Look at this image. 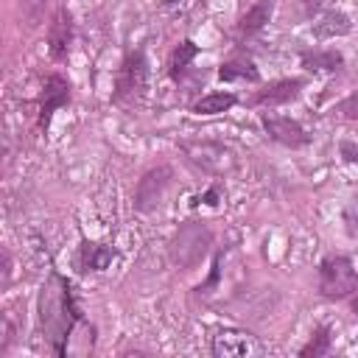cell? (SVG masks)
I'll return each mask as SVG.
<instances>
[{
    "label": "cell",
    "mask_w": 358,
    "mask_h": 358,
    "mask_svg": "<svg viewBox=\"0 0 358 358\" xmlns=\"http://www.w3.org/2000/svg\"><path fill=\"white\" fill-rule=\"evenodd\" d=\"M36 310H39V327L45 341L50 344L53 355H67V341L76 330V324H87L84 310L76 299V288L67 277H62L59 271H50L45 285L39 288V299H36Z\"/></svg>",
    "instance_id": "cell-1"
},
{
    "label": "cell",
    "mask_w": 358,
    "mask_h": 358,
    "mask_svg": "<svg viewBox=\"0 0 358 358\" xmlns=\"http://www.w3.org/2000/svg\"><path fill=\"white\" fill-rule=\"evenodd\" d=\"M148 90V62L143 50H131L123 56L117 73H115V90H112V101L131 109L145 98Z\"/></svg>",
    "instance_id": "cell-2"
},
{
    "label": "cell",
    "mask_w": 358,
    "mask_h": 358,
    "mask_svg": "<svg viewBox=\"0 0 358 358\" xmlns=\"http://www.w3.org/2000/svg\"><path fill=\"white\" fill-rule=\"evenodd\" d=\"M358 291V271L347 255H327L319 263V294L330 302L350 299Z\"/></svg>",
    "instance_id": "cell-3"
},
{
    "label": "cell",
    "mask_w": 358,
    "mask_h": 358,
    "mask_svg": "<svg viewBox=\"0 0 358 358\" xmlns=\"http://www.w3.org/2000/svg\"><path fill=\"white\" fill-rule=\"evenodd\" d=\"M210 243H213V235H210V229H207L204 221H185L173 232L168 252H171L173 266H179V268H196L204 260Z\"/></svg>",
    "instance_id": "cell-4"
},
{
    "label": "cell",
    "mask_w": 358,
    "mask_h": 358,
    "mask_svg": "<svg viewBox=\"0 0 358 358\" xmlns=\"http://www.w3.org/2000/svg\"><path fill=\"white\" fill-rule=\"evenodd\" d=\"M182 154L187 157V162H193L196 168H201L210 176H229L238 168V154L221 143L213 140H185Z\"/></svg>",
    "instance_id": "cell-5"
},
{
    "label": "cell",
    "mask_w": 358,
    "mask_h": 358,
    "mask_svg": "<svg viewBox=\"0 0 358 358\" xmlns=\"http://www.w3.org/2000/svg\"><path fill=\"white\" fill-rule=\"evenodd\" d=\"M171 179H173V168L171 165H154V168H148L137 179V185H134V210H140V213L157 210V204L162 201Z\"/></svg>",
    "instance_id": "cell-6"
},
{
    "label": "cell",
    "mask_w": 358,
    "mask_h": 358,
    "mask_svg": "<svg viewBox=\"0 0 358 358\" xmlns=\"http://www.w3.org/2000/svg\"><path fill=\"white\" fill-rule=\"evenodd\" d=\"M260 123L268 134V140L285 145V148H305L310 143V134L305 131V126L294 117H282V115H274V112H263L260 115Z\"/></svg>",
    "instance_id": "cell-7"
},
{
    "label": "cell",
    "mask_w": 358,
    "mask_h": 358,
    "mask_svg": "<svg viewBox=\"0 0 358 358\" xmlns=\"http://www.w3.org/2000/svg\"><path fill=\"white\" fill-rule=\"evenodd\" d=\"M70 81L62 76V73H50L45 76L42 81V90H39V129H48L53 112H59L62 106L70 103Z\"/></svg>",
    "instance_id": "cell-8"
},
{
    "label": "cell",
    "mask_w": 358,
    "mask_h": 358,
    "mask_svg": "<svg viewBox=\"0 0 358 358\" xmlns=\"http://www.w3.org/2000/svg\"><path fill=\"white\" fill-rule=\"evenodd\" d=\"M73 36H76V25H73V14L67 8H59L48 25V53L56 64L67 62L70 48H73Z\"/></svg>",
    "instance_id": "cell-9"
},
{
    "label": "cell",
    "mask_w": 358,
    "mask_h": 358,
    "mask_svg": "<svg viewBox=\"0 0 358 358\" xmlns=\"http://www.w3.org/2000/svg\"><path fill=\"white\" fill-rule=\"evenodd\" d=\"M257 350V341L246 330H218L213 336V355L218 358H243Z\"/></svg>",
    "instance_id": "cell-10"
},
{
    "label": "cell",
    "mask_w": 358,
    "mask_h": 358,
    "mask_svg": "<svg viewBox=\"0 0 358 358\" xmlns=\"http://www.w3.org/2000/svg\"><path fill=\"white\" fill-rule=\"evenodd\" d=\"M305 81L302 78H280V81H271L266 87H260L252 98L255 106H282V103H291L299 98Z\"/></svg>",
    "instance_id": "cell-11"
},
{
    "label": "cell",
    "mask_w": 358,
    "mask_h": 358,
    "mask_svg": "<svg viewBox=\"0 0 358 358\" xmlns=\"http://www.w3.org/2000/svg\"><path fill=\"white\" fill-rule=\"evenodd\" d=\"M299 64L308 73H338L344 67V56L330 48H308L299 53Z\"/></svg>",
    "instance_id": "cell-12"
},
{
    "label": "cell",
    "mask_w": 358,
    "mask_h": 358,
    "mask_svg": "<svg viewBox=\"0 0 358 358\" xmlns=\"http://www.w3.org/2000/svg\"><path fill=\"white\" fill-rule=\"evenodd\" d=\"M271 14H274V3H271V0H257V3H252V6L238 17V25H235L238 36H241V39H243V36H255L257 31H263V28L268 25Z\"/></svg>",
    "instance_id": "cell-13"
},
{
    "label": "cell",
    "mask_w": 358,
    "mask_h": 358,
    "mask_svg": "<svg viewBox=\"0 0 358 358\" xmlns=\"http://www.w3.org/2000/svg\"><path fill=\"white\" fill-rule=\"evenodd\" d=\"M310 31H313L316 39H336V36H347L352 31V22H350V17L344 11L330 8V11H324V14H319L313 20Z\"/></svg>",
    "instance_id": "cell-14"
},
{
    "label": "cell",
    "mask_w": 358,
    "mask_h": 358,
    "mask_svg": "<svg viewBox=\"0 0 358 358\" xmlns=\"http://www.w3.org/2000/svg\"><path fill=\"white\" fill-rule=\"evenodd\" d=\"M215 76H218V81H249V84L260 81V70L246 53H235L232 59H227Z\"/></svg>",
    "instance_id": "cell-15"
},
{
    "label": "cell",
    "mask_w": 358,
    "mask_h": 358,
    "mask_svg": "<svg viewBox=\"0 0 358 358\" xmlns=\"http://www.w3.org/2000/svg\"><path fill=\"white\" fill-rule=\"evenodd\" d=\"M112 260H115V249H112V246L92 243V241H84V243H81L78 266H81L84 274H87V271H103Z\"/></svg>",
    "instance_id": "cell-16"
},
{
    "label": "cell",
    "mask_w": 358,
    "mask_h": 358,
    "mask_svg": "<svg viewBox=\"0 0 358 358\" xmlns=\"http://www.w3.org/2000/svg\"><path fill=\"white\" fill-rule=\"evenodd\" d=\"M199 56V45L193 42V39H182L176 48H173V53H171V59H168V76L173 78V81H182V76L187 73V67H190V62Z\"/></svg>",
    "instance_id": "cell-17"
},
{
    "label": "cell",
    "mask_w": 358,
    "mask_h": 358,
    "mask_svg": "<svg viewBox=\"0 0 358 358\" xmlns=\"http://www.w3.org/2000/svg\"><path fill=\"white\" fill-rule=\"evenodd\" d=\"M235 103H238V95L235 92H207V95H201L190 106V112L193 115H221V112L232 109Z\"/></svg>",
    "instance_id": "cell-18"
},
{
    "label": "cell",
    "mask_w": 358,
    "mask_h": 358,
    "mask_svg": "<svg viewBox=\"0 0 358 358\" xmlns=\"http://www.w3.org/2000/svg\"><path fill=\"white\" fill-rule=\"evenodd\" d=\"M330 344H333V336H330V327L327 324H316L308 344L299 350V358H322L330 352Z\"/></svg>",
    "instance_id": "cell-19"
},
{
    "label": "cell",
    "mask_w": 358,
    "mask_h": 358,
    "mask_svg": "<svg viewBox=\"0 0 358 358\" xmlns=\"http://www.w3.org/2000/svg\"><path fill=\"white\" fill-rule=\"evenodd\" d=\"M45 8H48V0H20V14L28 28H36L45 20Z\"/></svg>",
    "instance_id": "cell-20"
},
{
    "label": "cell",
    "mask_w": 358,
    "mask_h": 358,
    "mask_svg": "<svg viewBox=\"0 0 358 358\" xmlns=\"http://www.w3.org/2000/svg\"><path fill=\"white\" fill-rule=\"evenodd\" d=\"M17 324H14V310L8 308L6 313H3V322H0V333H3V338H0V355H6V350L11 347V341L17 338Z\"/></svg>",
    "instance_id": "cell-21"
},
{
    "label": "cell",
    "mask_w": 358,
    "mask_h": 358,
    "mask_svg": "<svg viewBox=\"0 0 358 358\" xmlns=\"http://www.w3.org/2000/svg\"><path fill=\"white\" fill-rule=\"evenodd\" d=\"M341 221H344V229L350 238H358V193L347 201L344 213H341Z\"/></svg>",
    "instance_id": "cell-22"
},
{
    "label": "cell",
    "mask_w": 358,
    "mask_h": 358,
    "mask_svg": "<svg viewBox=\"0 0 358 358\" xmlns=\"http://www.w3.org/2000/svg\"><path fill=\"white\" fill-rule=\"evenodd\" d=\"M330 8H333V0H299V11L308 20H316L319 14H324Z\"/></svg>",
    "instance_id": "cell-23"
},
{
    "label": "cell",
    "mask_w": 358,
    "mask_h": 358,
    "mask_svg": "<svg viewBox=\"0 0 358 358\" xmlns=\"http://www.w3.org/2000/svg\"><path fill=\"white\" fill-rule=\"evenodd\" d=\"M338 112H341V117H347V120H358V90L350 92V95L338 103Z\"/></svg>",
    "instance_id": "cell-24"
},
{
    "label": "cell",
    "mask_w": 358,
    "mask_h": 358,
    "mask_svg": "<svg viewBox=\"0 0 358 358\" xmlns=\"http://www.w3.org/2000/svg\"><path fill=\"white\" fill-rule=\"evenodd\" d=\"M338 154L347 165H358V143L355 140H341L338 143Z\"/></svg>",
    "instance_id": "cell-25"
},
{
    "label": "cell",
    "mask_w": 358,
    "mask_h": 358,
    "mask_svg": "<svg viewBox=\"0 0 358 358\" xmlns=\"http://www.w3.org/2000/svg\"><path fill=\"white\" fill-rule=\"evenodd\" d=\"M199 201H204L207 207H218V201H221V187H218V185H210V187L199 196Z\"/></svg>",
    "instance_id": "cell-26"
},
{
    "label": "cell",
    "mask_w": 358,
    "mask_h": 358,
    "mask_svg": "<svg viewBox=\"0 0 358 358\" xmlns=\"http://www.w3.org/2000/svg\"><path fill=\"white\" fill-rule=\"evenodd\" d=\"M11 282V255L8 249H3V288H8Z\"/></svg>",
    "instance_id": "cell-27"
},
{
    "label": "cell",
    "mask_w": 358,
    "mask_h": 358,
    "mask_svg": "<svg viewBox=\"0 0 358 358\" xmlns=\"http://www.w3.org/2000/svg\"><path fill=\"white\" fill-rule=\"evenodd\" d=\"M350 310H352V313L358 316V291H355V294L350 296Z\"/></svg>",
    "instance_id": "cell-28"
}]
</instances>
